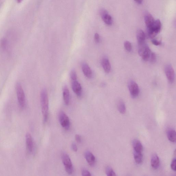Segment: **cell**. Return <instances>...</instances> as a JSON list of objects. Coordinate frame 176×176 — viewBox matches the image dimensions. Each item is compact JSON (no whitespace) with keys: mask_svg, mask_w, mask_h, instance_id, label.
<instances>
[{"mask_svg":"<svg viewBox=\"0 0 176 176\" xmlns=\"http://www.w3.org/2000/svg\"><path fill=\"white\" fill-rule=\"evenodd\" d=\"M40 101L41 111L43 116L44 122L46 123L48 117L49 112V99L47 90L45 89L42 90L40 95Z\"/></svg>","mask_w":176,"mask_h":176,"instance_id":"6da1fadb","label":"cell"},{"mask_svg":"<svg viewBox=\"0 0 176 176\" xmlns=\"http://www.w3.org/2000/svg\"><path fill=\"white\" fill-rule=\"evenodd\" d=\"M152 52L148 45L145 43L139 45V54L144 61H148L150 60Z\"/></svg>","mask_w":176,"mask_h":176,"instance_id":"7a4b0ae2","label":"cell"},{"mask_svg":"<svg viewBox=\"0 0 176 176\" xmlns=\"http://www.w3.org/2000/svg\"><path fill=\"white\" fill-rule=\"evenodd\" d=\"M61 158L66 171L68 174H72L73 171V164L69 155L66 152H63L61 154Z\"/></svg>","mask_w":176,"mask_h":176,"instance_id":"3957f363","label":"cell"},{"mask_svg":"<svg viewBox=\"0 0 176 176\" xmlns=\"http://www.w3.org/2000/svg\"><path fill=\"white\" fill-rule=\"evenodd\" d=\"M16 90L19 105L21 108H24L25 104V95L23 89L20 83H17L16 84Z\"/></svg>","mask_w":176,"mask_h":176,"instance_id":"277c9868","label":"cell"},{"mask_svg":"<svg viewBox=\"0 0 176 176\" xmlns=\"http://www.w3.org/2000/svg\"><path fill=\"white\" fill-rule=\"evenodd\" d=\"M161 28V23L159 20L155 21L152 27L147 28V33L149 37L153 38L160 32Z\"/></svg>","mask_w":176,"mask_h":176,"instance_id":"5b68a950","label":"cell"},{"mask_svg":"<svg viewBox=\"0 0 176 176\" xmlns=\"http://www.w3.org/2000/svg\"><path fill=\"white\" fill-rule=\"evenodd\" d=\"M59 120L61 126L63 128L68 130L70 127V121L68 116L63 111H61L59 113Z\"/></svg>","mask_w":176,"mask_h":176,"instance_id":"8992f818","label":"cell"},{"mask_svg":"<svg viewBox=\"0 0 176 176\" xmlns=\"http://www.w3.org/2000/svg\"><path fill=\"white\" fill-rule=\"evenodd\" d=\"M164 71L166 78L170 83H173L175 81V72L172 65L167 64L164 67Z\"/></svg>","mask_w":176,"mask_h":176,"instance_id":"52a82bcc","label":"cell"},{"mask_svg":"<svg viewBox=\"0 0 176 176\" xmlns=\"http://www.w3.org/2000/svg\"><path fill=\"white\" fill-rule=\"evenodd\" d=\"M129 90L132 97L137 98L140 94V90L138 85L134 81H130L128 84Z\"/></svg>","mask_w":176,"mask_h":176,"instance_id":"ba28073f","label":"cell"},{"mask_svg":"<svg viewBox=\"0 0 176 176\" xmlns=\"http://www.w3.org/2000/svg\"><path fill=\"white\" fill-rule=\"evenodd\" d=\"M100 15L105 23L108 25H111L112 24L113 20L112 17L109 15L106 10L101 9L100 11Z\"/></svg>","mask_w":176,"mask_h":176,"instance_id":"9c48e42d","label":"cell"},{"mask_svg":"<svg viewBox=\"0 0 176 176\" xmlns=\"http://www.w3.org/2000/svg\"><path fill=\"white\" fill-rule=\"evenodd\" d=\"M72 87L73 92L75 93V94L78 97H81L82 92L81 84L77 80L73 81Z\"/></svg>","mask_w":176,"mask_h":176,"instance_id":"30bf717a","label":"cell"},{"mask_svg":"<svg viewBox=\"0 0 176 176\" xmlns=\"http://www.w3.org/2000/svg\"><path fill=\"white\" fill-rule=\"evenodd\" d=\"M25 140L27 148L29 152H32L33 148V142L32 135L30 133H27L25 135Z\"/></svg>","mask_w":176,"mask_h":176,"instance_id":"8fae6325","label":"cell"},{"mask_svg":"<svg viewBox=\"0 0 176 176\" xmlns=\"http://www.w3.org/2000/svg\"><path fill=\"white\" fill-rule=\"evenodd\" d=\"M84 156L85 158L86 159L87 162L90 166H93L94 165L96 162V158L92 152L89 151H87L85 153Z\"/></svg>","mask_w":176,"mask_h":176,"instance_id":"7c38bea8","label":"cell"},{"mask_svg":"<svg viewBox=\"0 0 176 176\" xmlns=\"http://www.w3.org/2000/svg\"><path fill=\"white\" fill-rule=\"evenodd\" d=\"M144 22L147 28L152 27L155 22V20L151 14L146 13L144 17Z\"/></svg>","mask_w":176,"mask_h":176,"instance_id":"4fadbf2b","label":"cell"},{"mask_svg":"<svg viewBox=\"0 0 176 176\" xmlns=\"http://www.w3.org/2000/svg\"><path fill=\"white\" fill-rule=\"evenodd\" d=\"M82 68L84 74L88 78L92 77V72L91 69L87 63H84L82 64Z\"/></svg>","mask_w":176,"mask_h":176,"instance_id":"5bb4252c","label":"cell"},{"mask_svg":"<svg viewBox=\"0 0 176 176\" xmlns=\"http://www.w3.org/2000/svg\"><path fill=\"white\" fill-rule=\"evenodd\" d=\"M101 64L105 72L107 73H109L111 69V66L109 59L106 57L103 58L102 59Z\"/></svg>","mask_w":176,"mask_h":176,"instance_id":"9a60e30c","label":"cell"},{"mask_svg":"<svg viewBox=\"0 0 176 176\" xmlns=\"http://www.w3.org/2000/svg\"><path fill=\"white\" fill-rule=\"evenodd\" d=\"M136 36L139 45L144 43L146 39V35L143 31L141 29L137 30Z\"/></svg>","mask_w":176,"mask_h":176,"instance_id":"2e32d148","label":"cell"},{"mask_svg":"<svg viewBox=\"0 0 176 176\" xmlns=\"http://www.w3.org/2000/svg\"><path fill=\"white\" fill-rule=\"evenodd\" d=\"M132 145L133 151L140 152H143V146L140 140L135 139L132 141Z\"/></svg>","mask_w":176,"mask_h":176,"instance_id":"e0dca14e","label":"cell"},{"mask_svg":"<svg viewBox=\"0 0 176 176\" xmlns=\"http://www.w3.org/2000/svg\"><path fill=\"white\" fill-rule=\"evenodd\" d=\"M160 160L158 155L156 154H153L151 160V166L153 169H157L160 165Z\"/></svg>","mask_w":176,"mask_h":176,"instance_id":"ac0fdd59","label":"cell"},{"mask_svg":"<svg viewBox=\"0 0 176 176\" xmlns=\"http://www.w3.org/2000/svg\"><path fill=\"white\" fill-rule=\"evenodd\" d=\"M63 98L65 104L68 105L70 104V92L67 86L64 87L63 90Z\"/></svg>","mask_w":176,"mask_h":176,"instance_id":"d6986e66","label":"cell"},{"mask_svg":"<svg viewBox=\"0 0 176 176\" xmlns=\"http://www.w3.org/2000/svg\"><path fill=\"white\" fill-rule=\"evenodd\" d=\"M133 156L136 163L140 164L143 162V156L142 152L133 151Z\"/></svg>","mask_w":176,"mask_h":176,"instance_id":"ffe728a7","label":"cell"},{"mask_svg":"<svg viewBox=\"0 0 176 176\" xmlns=\"http://www.w3.org/2000/svg\"><path fill=\"white\" fill-rule=\"evenodd\" d=\"M117 107L118 110L121 113L124 114L126 111L125 105L121 99H119L117 102Z\"/></svg>","mask_w":176,"mask_h":176,"instance_id":"44dd1931","label":"cell"},{"mask_svg":"<svg viewBox=\"0 0 176 176\" xmlns=\"http://www.w3.org/2000/svg\"><path fill=\"white\" fill-rule=\"evenodd\" d=\"M167 136L169 140L172 143L176 142V132L175 130L170 129L167 132Z\"/></svg>","mask_w":176,"mask_h":176,"instance_id":"7402d4cb","label":"cell"},{"mask_svg":"<svg viewBox=\"0 0 176 176\" xmlns=\"http://www.w3.org/2000/svg\"><path fill=\"white\" fill-rule=\"evenodd\" d=\"M106 173L107 176H116L115 173L113 171V170L110 166H108L106 169Z\"/></svg>","mask_w":176,"mask_h":176,"instance_id":"603a6c76","label":"cell"},{"mask_svg":"<svg viewBox=\"0 0 176 176\" xmlns=\"http://www.w3.org/2000/svg\"><path fill=\"white\" fill-rule=\"evenodd\" d=\"M124 47L126 50L128 52H131L132 49V44L130 42L128 41H126L124 43Z\"/></svg>","mask_w":176,"mask_h":176,"instance_id":"cb8c5ba5","label":"cell"},{"mask_svg":"<svg viewBox=\"0 0 176 176\" xmlns=\"http://www.w3.org/2000/svg\"><path fill=\"white\" fill-rule=\"evenodd\" d=\"M7 46V41L6 39H2L1 41V46L3 50H5Z\"/></svg>","mask_w":176,"mask_h":176,"instance_id":"d4e9b609","label":"cell"},{"mask_svg":"<svg viewBox=\"0 0 176 176\" xmlns=\"http://www.w3.org/2000/svg\"><path fill=\"white\" fill-rule=\"evenodd\" d=\"M70 77L73 81L77 80V75H76V72L75 70H73L71 71L70 73Z\"/></svg>","mask_w":176,"mask_h":176,"instance_id":"484cf974","label":"cell"},{"mask_svg":"<svg viewBox=\"0 0 176 176\" xmlns=\"http://www.w3.org/2000/svg\"><path fill=\"white\" fill-rule=\"evenodd\" d=\"M82 175L83 176H91L90 172L87 170L83 169L82 171Z\"/></svg>","mask_w":176,"mask_h":176,"instance_id":"4316f807","label":"cell"},{"mask_svg":"<svg viewBox=\"0 0 176 176\" xmlns=\"http://www.w3.org/2000/svg\"><path fill=\"white\" fill-rule=\"evenodd\" d=\"M171 168L173 171H176V159H173L171 163Z\"/></svg>","mask_w":176,"mask_h":176,"instance_id":"83f0119b","label":"cell"},{"mask_svg":"<svg viewBox=\"0 0 176 176\" xmlns=\"http://www.w3.org/2000/svg\"><path fill=\"white\" fill-rule=\"evenodd\" d=\"M156 60V56L154 52H152L151 57L150 59V61L151 62H154Z\"/></svg>","mask_w":176,"mask_h":176,"instance_id":"f1b7e54d","label":"cell"},{"mask_svg":"<svg viewBox=\"0 0 176 176\" xmlns=\"http://www.w3.org/2000/svg\"><path fill=\"white\" fill-rule=\"evenodd\" d=\"M152 42L153 44H154L156 46L160 45L161 44V42L155 39H153L152 40Z\"/></svg>","mask_w":176,"mask_h":176,"instance_id":"f546056e","label":"cell"},{"mask_svg":"<svg viewBox=\"0 0 176 176\" xmlns=\"http://www.w3.org/2000/svg\"><path fill=\"white\" fill-rule=\"evenodd\" d=\"M94 39L96 43H98L100 41V36L98 33H96L95 34Z\"/></svg>","mask_w":176,"mask_h":176,"instance_id":"4dcf8cb0","label":"cell"},{"mask_svg":"<svg viewBox=\"0 0 176 176\" xmlns=\"http://www.w3.org/2000/svg\"><path fill=\"white\" fill-rule=\"evenodd\" d=\"M75 139L76 141L78 143H80L82 141V138L81 136L79 135H76L75 136Z\"/></svg>","mask_w":176,"mask_h":176,"instance_id":"1f68e13d","label":"cell"},{"mask_svg":"<svg viewBox=\"0 0 176 176\" xmlns=\"http://www.w3.org/2000/svg\"><path fill=\"white\" fill-rule=\"evenodd\" d=\"M72 148L73 151L75 152H77L78 151V147L75 143H73L72 144Z\"/></svg>","mask_w":176,"mask_h":176,"instance_id":"d6a6232c","label":"cell"},{"mask_svg":"<svg viewBox=\"0 0 176 176\" xmlns=\"http://www.w3.org/2000/svg\"><path fill=\"white\" fill-rule=\"evenodd\" d=\"M134 1L139 4H141L143 2V0H134Z\"/></svg>","mask_w":176,"mask_h":176,"instance_id":"836d02e7","label":"cell"},{"mask_svg":"<svg viewBox=\"0 0 176 176\" xmlns=\"http://www.w3.org/2000/svg\"><path fill=\"white\" fill-rule=\"evenodd\" d=\"M23 0H17V1L18 3L21 2Z\"/></svg>","mask_w":176,"mask_h":176,"instance_id":"e575fe53","label":"cell"}]
</instances>
